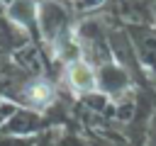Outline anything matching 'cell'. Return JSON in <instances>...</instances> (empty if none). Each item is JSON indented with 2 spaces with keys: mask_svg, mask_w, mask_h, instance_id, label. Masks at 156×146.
Segmentation results:
<instances>
[{
  "mask_svg": "<svg viewBox=\"0 0 156 146\" xmlns=\"http://www.w3.org/2000/svg\"><path fill=\"white\" fill-rule=\"evenodd\" d=\"M51 95H54V90H51V85L49 83H44V80H34L29 88H27V97H29V102H34V105H46V102H51Z\"/></svg>",
  "mask_w": 156,
  "mask_h": 146,
  "instance_id": "2",
  "label": "cell"
},
{
  "mask_svg": "<svg viewBox=\"0 0 156 146\" xmlns=\"http://www.w3.org/2000/svg\"><path fill=\"white\" fill-rule=\"evenodd\" d=\"M68 83L78 90V92H88L95 90V73L85 61H73L68 66Z\"/></svg>",
  "mask_w": 156,
  "mask_h": 146,
  "instance_id": "1",
  "label": "cell"
}]
</instances>
